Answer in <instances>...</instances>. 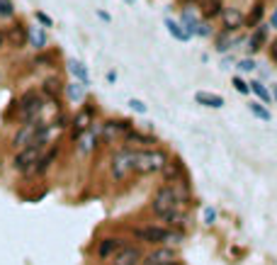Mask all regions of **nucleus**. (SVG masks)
Here are the masks:
<instances>
[{"instance_id":"obj_1","label":"nucleus","mask_w":277,"mask_h":265,"mask_svg":"<svg viewBox=\"0 0 277 265\" xmlns=\"http://www.w3.org/2000/svg\"><path fill=\"white\" fill-rule=\"evenodd\" d=\"M183 202H185L183 188L175 185V183H170V185H161V188L156 190L153 202H151V209H153L156 217L163 219L168 214H173L175 209H183Z\"/></svg>"},{"instance_id":"obj_2","label":"nucleus","mask_w":277,"mask_h":265,"mask_svg":"<svg viewBox=\"0 0 277 265\" xmlns=\"http://www.w3.org/2000/svg\"><path fill=\"white\" fill-rule=\"evenodd\" d=\"M168 163V153L161 149H146V151H134V173L151 175V173H163Z\"/></svg>"},{"instance_id":"obj_3","label":"nucleus","mask_w":277,"mask_h":265,"mask_svg":"<svg viewBox=\"0 0 277 265\" xmlns=\"http://www.w3.org/2000/svg\"><path fill=\"white\" fill-rule=\"evenodd\" d=\"M134 236L144 244H153V246H166V244H180L183 234L173 231V229H163V227H141L134 231Z\"/></svg>"},{"instance_id":"obj_4","label":"nucleus","mask_w":277,"mask_h":265,"mask_svg":"<svg viewBox=\"0 0 277 265\" xmlns=\"http://www.w3.org/2000/svg\"><path fill=\"white\" fill-rule=\"evenodd\" d=\"M44 151H46V144H41V141H34V144H29L24 149H17L15 158H12V168L17 173L32 175V171H34V166H37V161L41 158Z\"/></svg>"},{"instance_id":"obj_5","label":"nucleus","mask_w":277,"mask_h":265,"mask_svg":"<svg viewBox=\"0 0 277 265\" xmlns=\"http://www.w3.org/2000/svg\"><path fill=\"white\" fill-rule=\"evenodd\" d=\"M41 110H44V102L37 90H29L17 100V119L22 122H37L41 117Z\"/></svg>"},{"instance_id":"obj_6","label":"nucleus","mask_w":277,"mask_h":265,"mask_svg":"<svg viewBox=\"0 0 277 265\" xmlns=\"http://www.w3.org/2000/svg\"><path fill=\"white\" fill-rule=\"evenodd\" d=\"M110 173L114 180H127L131 173H134V151L124 149V151H117L110 158Z\"/></svg>"},{"instance_id":"obj_7","label":"nucleus","mask_w":277,"mask_h":265,"mask_svg":"<svg viewBox=\"0 0 277 265\" xmlns=\"http://www.w3.org/2000/svg\"><path fill=\"white\" fill-rule=\"evenodd\" d=\"M39 124H41V119H37V122H24V127H19L17 134L12 136V146H15V149H24V146L34 144V141H37V134H39Z\"/></svg>"},{"instance_id":"obj_8","label":"nucleus","mask_w":277,"mask_h":265,"mask_svg":"<svg viewBox=\"0 0 277 265\" xmlns=\"http://www.w3.org/2000/svg\"><path fill=\"white\" fill-rule=\"evenodd\" d=\"M141 258H144V256H141V248L124 244V246L110 258V265H141Z\"/></svg>"},{"instance_id":"obj_9","label":"nucleus","mask_w":277,"mask_h":265,"mask_svg":"<svg viewBox=\"0 0 277 265\" xmlns=\"http://www.w3.org/2000/svg\"><path fill=\"white\" fill-rule=\"evenodd\" d=\"M129 132H131L129 122H105V124H100V139L105 144H112L114 139H122Z\"/></svg>"},{"instance_id":"obj_10","label":"nucleus","mask_w":277,"mask_h":265,"mask_svg":"<svg viewBox=\"0 0 277 265\" xmlns=\"http://www.w3.org/2000/svg\"><path fill=\"white\" fill-rule=\"evenodd\" d=\"M122 246H124V241H122V239H117V236H105V239H100V241H97L95 256H97L100 261H107V263H110V258Z\"/></svg>"},{"instance_id":"obj_11","label":"nucleus","mask_w":277,"mask_h":265,"mask_svg":"<svg viewBox=\"0 0 277 265\" xmlns=\"http://www.w3.org/2000/svg\"><path fill=\"white\" fill-rule=\"evenodd\" d=\"M73 124V139H78L80 134H85L88 129H90L92 124H95V107H83L80 112L75 114V119L71 122Z\"/></svg>"},{"instance_id":"obj_12","label":"nucleus","mask_w":277,"mask_h":265,"mask_svg":"<svg viewBox=\"0 0 277 265\" xmlns=\"http://www.w3.org/2000/svg\"><path fill=\"white\" fill-rule=\"evenodd\" d=\"M222 24H224V32H239L241 27H246V15L241 10H236V7H224Z\"/></svg>"},{"instance_id":"obj_13","label":"nucleus","mask_w":277,"mask_h":265,"mask_svg":"<svg viewBox=\"0 0 277 265\" xmlns=\"http://www.w3.org/2000/svg\"><path fill=\"white\" fill-rule=\"evenodd\" d=\"M173 261H175V251L161 246V248H156V251H151L141 265H168V263H173Z\"/></svg>"},{"instance_id":"obj_14","label":"nucleus","mask_w":277,"mask_h":265,"mask_svg":"<svg viewBox=\"0 0 277 265\" xmlns=\"http://www.w3.org/2000/svg\"><path fill=\"white\" fill-rule=\"evenodd\" d=\"M268 29H270V24H258V27H253V34L248 39V51H251V54H258L260 49L268 44Z\"/></svg>"},{"instance_id":"obj_15","label":"nucleus","mask_w":277,"mask_h":265,"mask_svg":"<svg viewBox=\"0 0 277 265\" xmlns=\"http://www.w3.org/2000/svg\"><path fill=\"white\" fill-rule=\"evenodd\" d=\"M7 41H10V46H15V49H22L27 41H29V29L24 27V24H15V27H10L7 29Z\"/></svg>"},{"instance_id":"obj_16","label":"nucleus","mask_w":277,"mask_h":265,"mask_svg":"<svg viewBox=\"0 0 277 265\" xmlns=\"http://www.w3.org/2000/svg\"><path fill=\"white\" fill-rule=\"evenodd\" d=\"M56 158H58V149H51V151H44L41 153V158L37 161V166H34V171L32 175H44V173L51 168V163H54Z\"/></svg>"},{"instance_id":"obj_17","label":"nucleus","mask_w":277,"mask_h":265,"mask_svg":"<svg viewBox=\"0 0 277 265\" xmlns=\"http://www.w3.org/2000/svg\"><path fill=\"white\" fill-rule=\"evenodd\" d=\"M195 100L204 105V107H212V110H219L224 107V97L222 95H214V93H207V90H200V93L195 95Z\"/></svg>"},{"instance_id":"obj_18","label":"nucleus","mask_w":277,"mask_h":265,"mask_svg":"<svg viewBox=\"0 0 277 265\" xmlns=\"http://www.w3.org/2000/svg\"><path fill=\"white\" fill-rule=\"evenodd\" d=\"M222 12H224V0H204V2H202V15H204V19L222 17Z\"/></svg>"},{"instance_id":"obj_19","label":"nucleus","mask_w":277,"mask_h":265,"mask_svg":"<svg viewBox=\"0 0 277 265\" xmlns=\"http://www.w3.org/2000/svg\"><path fill=\"white\" fill-rule=\"evenodd\" d=\"M85 88H88V85H85V83H80V80L68 83V85H66V95H68V100L75 102V105H78V102H83V100H85Z\"/></svg>"},{"instance_id":"obj_20","label":"nucleus","mask_w":277,"mask_h":265,"mask_svg":"<svg viewBox=\"0 0 277 265\" xmlns=\"http://www.w3.org/2000/svg\"><path fill=\"white\" fill-rule=\"evenodd\" d=\"M166 27H168V32L173 34V37L178 39V41H190V32L185 29V24L183 22H175V19H166Z\"/></svg>"},{"instance_id":"obj_21","label":"nucleus","mask_w":277,"mask_h":265,"mask_svg":"<svg viewBox=\"0 0 277 265\" xmlns=\"http://www.w3.org/2000/svg\"><path fill=\"white\" fill-rule=\"evenodd\" d=\"M263 15H265V5H263V2H256L253 10L246 15V27H251V29L258 27L260 22H263Z\"/></svg>"},{"instance_id":"obj_22","label":"nucleus","mask_w":277,"mask_h":265,"mask_svg":"<svg viewBox=\"0 0 277 265\" xmlns=\"http://www.w3.org/2000/svg\"><path fill=\"white\" fill-rule=\"evenodd\" d=\"M29 44L37 49V51H44L46 49V32L41 27H32L29 29Z\"/></svg>"},{"instance_id":"obj_23","label":"nucleus","mask_w":277,"mask_h":265,"mask_svg":"<svg viewBox=\"0 0 277 265\" xmlns=\"http://www.w3.org/2000/svg\"><path fill=\"white\" fill-rule=\"evenodd\" d=\"M63 88H66V85H63V83H61V80H58V78H46V80H44V93L49 95V97H58V95H61V90H63Z\"/></svg>"},{"instance_id":"obj_24","label":"nucleus","mask_w":277,"mask_h":265,"mask_svg":"<svg viewBox=\"0 0 277 265\" xmlns=\"http://www.w3.org/2000/svg\"><path fill=\"white\" fill-rule=\"evenodd\" d=\"M68 71L73 73L75 80H80V83H90V78H88V71H85V66L80 63V61H68Z\"/></svg>"},{"instance_id":"obj_25","label":"nucleus","mask_w":277,"mask_h":265,"mask_svg":"<svg viewBox=\"0 0 277 265\" xmlns=\"http://www.w3.org/2000/svg\"><path fill=\"white\" fill-rule=\"evenodd\" d=\"M163 173H166L168 183H175L178 178H183V166H180L178 161H168L166 168H163Z\"/></svg>"},{"instance_id":"obj_26","label":"nucleus","mask_w":277,"mask_h":265,"mask_svg":"<svg viewBox=\"0 0 277 265\" xmlns=\"http://www.w3.org/2000/svg\"><path fill=\"white\" fill-rule=\"evenodd\" d=\"M124 141H127V144H136V146H151V144H153L151 136H144V134H136V132H129L124 136Z\"/></svg>"},{"instance_id":"obj_27","label":"nucleus","mask_w":277,"mask_h":265,"mask_svg":"<svg viewBox=\"0 0 277 265\" xmlns=\"http://www.w3.org/2000/svg\"><path fill=\"white\" fill-rule=\"evenodd\" d=\"M12 17H15L12 0H0V19H12Z\"/></svg>"},{"instance_id":"obj_28","label":"nucleus","mask_w":277,"mask_h":265,"mask_svg":"<svg viewBox=\"0 0 277 265\" xmlns=\"http://www.w3.org/2000/svg\"><path fill=\"white\" fill-rule=\"evenodd\" d=\"M251 112L256 114V117H260L263 122H270V119H273L270 110H268V107H263V105H258V102H251Z\"/></svg>"},{"instance_id":"obj_29","label":"nucleus","mask_w":277,"mask_h":265,"mask_svg":"<svg viewBox=\"0 0 277 265\" xmlns=\"http://www.w3.org/2000/svg\"><path fill=\"white\" fill-rule=\"evenodd\" d=\"M251 90H253L256 95H258V97L263 100V102H270V100H273V97H270V93H268V88H265V85H263L260 80H256V83H251Z\"/></svg>"},{"instance_id":"obj_30","label":"nucleus","mask_w":277,"mask_h":265,"mask_svg":"<svg viewBox=\"0 0 277 265\" xmlns=\"http://www.w3.org/2000/svg\"><path fill=\"white\" fill-rule=\"evenodd\" d=\"M234 88H236V90H239V93H251V85H248V83H246V80H241L239 76L234 78Z\"/></svg>"},{"instance_id":"obj_31","label":"nucleus","mask_w":277,"mask_h":265,"mask_svg":"<svg viewBox=\"0 0 277 265\" xmlns=\"http://www.w3.org/2000/svg\"><path fill=\"white\" fill-rule=\"evenodd\" d=\"M239 68L241 71H256V61H253V58H243L239 63Z\"/></svg>"},{"instance_id":"obj_32","label":"nucleus","mask_w":277,"mask_h":265,"mask_svg":"<svg viewBox=\"0 0 277 265\" xmlns=\"http://www.w3.org/2000/svg\"><path fill=\"white\" fill-rule=\"evenodd\" d=\"M129 107L131 110H136V112H146V105H144V102H141V100H129Z\"/></svg>"},{"instance_id":"obj_33","label":"nucleus","mask_w":277,"mask_h":265,"mask_svg":"<svg viewBox=\"0 0 277 265\" xmlns=\"http://www.w3.org/2000/svg\"><path fill=\"white\" fill-rule=\"evenodd\" d=\"M37 19H39V22H44V27H54V22H51V19L46 17L44 12H37Z\"/></svg>"},{"instance_id":"obj_34","label":"nucleus","mask_w":277,"mask_h":265,"mask_svg":"<svg viewBox=\"0 0 277 265\" xmlns=\"http://www.w3.org/2000/svg\"><path fill=\"white\" fill-rule=\"evenodd\" d=\"M204 217H207V224H214V217H217V214H214V209H207Z\"/></svg>"},{"instance_id":"obj_35","label":"nucleus","mask_w":277,"mask_h":265,"mask_svg":"<svg viewBox=\"0 0 277 265\" xmlns=\"http://www.w3.org/2000/svg\"><path fill=\"white\" fill-rule=\"evenodd\" d=\"M270 58H273V61H277V39L270 44Z\"/></svg>"},{"instance_id":"obj_36","label":"nucleus","mask_w":277,"mask_h":265,"mask_svg":"<svg viewBox=\"0 0 277 265\" xmlns=\"http://www.w3.org/2000/svg\"><path fill=\"white\" fill-rule=\"evenodd\" d=\"M270 27H273V29H277V7H275V12L270 15Z\"/></svg>"},{"instance_id":"obj_37","label":"nucleus","mask_w":277,"mask_h":265,"mask_svg":"<svg viewBox=\"0 0 277 265\" xmlns=\"http://www.w3.org/2000/svg\"><path fill=\"white\" fill-rule=\"evenodd\" d=\"M2 39H5V34H2V32H0V46H2Z\"/></svg>"},{"instance_id":"obj_38","label":"nucleus","mask_w":277,"mask_h":265,"mask_svg":"<svg viewBox=\"0 0 277 265\" xmlns=\"http://www.w3.org/2000/svg\"><path fill=\"white\" fill-rule=\"evenodd\" d=\"M192 2H197V5H202V2H204V0H192Z\"/></svg>"},{"instance_id":"obj_39","label":"nucleus","mask_w":277,"mask_h":265,"mask_svg":"<svg viewBox=\"0 0 277 265\" xmlns=\"http://www.w3.org/2000/svg\"><path fill=\"white\" fill-rule=\"evenodd\" d=\"M168 265H180V263H178V261H173V263H168Z\"/></svg>"},{"instance_id":"obj_40","label":"nucleus","mask_w":277,"mask_h":265,"mask_svg":"<svg viewBox=\"0 0 277 265\" xmlns=\"http://www.w3.org/2000/svg\"><path fill=\"white\" fill-rule=\"evenodd\" d=\"M275 97H277V88H275Z\"/></svg>"},{"instance_id":"obj_41","label":"nucleus","mask_w":277,"mask_h":265,"mask_svg":"<svg viewBox=\"0 0 277 265\" xmlns=\"http://www.w3.org/2000/svg\"><path fill=\"white\" fill-rule=\"evenodd\" d=\"M127 2H131V0H127Z\"/></svg>"}]
</instances>
